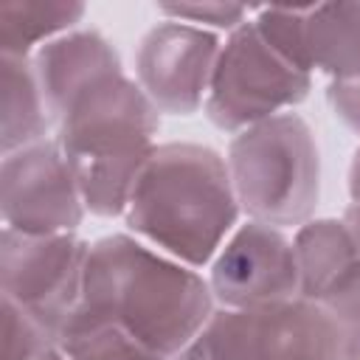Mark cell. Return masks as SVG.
Here are the masks:
<instances>
[{
    "label": "cell",
    "mask_w": 360,
    "mask_h": 360,
    "mask_svg": "<svg viewBox=\"0 0 360 360\" xmlns=\"http://www.w3.org/2000/svg\"><path fill=\"white\" fill-rule=\"evenodd\" d=\"M217 309L208 278L121 231L90 242L84 284L70 323H110L174 360ZM68 323V326H70Z\"/></svg>",
    "instance_id": "6da1fadb"
},
{
    "label": "cell",
    "mask_w": 360,
    "mask_h": 360,
    "mask_svg": "<svg viewBox=\"0 0 360 360\" xmlns=\"http://www.w3.org/2000/svg\"><path fill=\"white\" fill-rule=\"evenodd\" d=\"M242 222L225 155L191 141L158 143L124 214L127 233L205 270Z\"/></svg>",
    "instance_id": "7a4b0ae2"
},
{
    "label": "cell",
    "mask_w": 360,
    "mask_h": 360,
    "mask_svg": "<svg viewBox=\"0 0 360 360\" xmlns=\"http://www.w3.org/2000/svg\"><path fill=\"white\" fill-rule=\"evenodd\" d=\"M158 129L160 110L127 73L90 87L68 107L53 138L76 174L87 214L124 219L158 146Z\"/></svg>",
    "instance_id": "3957f363"
},
{
    "label": "cell",
    "mask_w": 360,
    "mask_h": 360,
    "mask_svg": "<svg viewBox=\"0 0 360 360\" xmlns=\"http://www.w3.org/2000/svg\"><path fill=\"white\" fill-rule=\"evenodd\" d=\"M225 163L245 219L281 231L312 219L321 191V152L301 112L290 110L231 135Z\"/></svg>",
    "instance_id": "277c9868"
},
{
    "label": "cell",
    "mask_w": 360,
    "mask_h": 360,
    "mask_svg": "<svg viewBox=\"0 0 360 360\" xmlns=\"http://www.w3.org/2000/svg\"><path fill=\"white\" fill-rule=\"evenodd\" d=\"M340 346L338 321L321 304L292 298L250 309L217 307L174 360H340Z\"/></svg>",
    "instance_id": "5b68a950"
},
{
    "label": "cell",
    "mask_w": 360,
    "mask_h": 360,
    "mask_svg": "<svg viewBox=\"0 0 360 360\" xmlns=\"http://www.w3.org/2000/svg\"><path fill=\"white\" fill-rule=\"evenodd\" d=\"M312 76L284 62L248 20L222 39L208 96L205 118L225 135H236L307 101Z\"/></svg>",
    "instance_id": "8992f818"
},
{
    "label": "cell",
    "mask_w": 360,
    "mask_h": 360,
    "mask_svg": "<svg viewBox=\"0 0 360 360\" xmlns=\"http://www.w3.org/2000/svg\"><path fill=\"white\" fill-rule=\"evenodd\" d=\"M87 256L90 242L79 233L28 236L3 228V298L22 307L59 338L79 307Z\"/></svg>",
    "instance_id": "52a82bcc"
},
{
    "label": "cell",
    "mask_w": 360,
    "mask_h": 360,
    "mask_svg": "<svg viewBox=\"0 0 360 360\" xmlns=\"http://www.w3.org/2000/svg\"><path fill=\"white\" fill-rule=\"evenodd\" d=\"M0 211L3 228L17 233H79L87 208L76 174L56 138H45L3 155Z\"/></svg>",
    "instance_id": "ba28073f"
},
{
    "label": "cell",
    "mask_w": 360,
    "mask_h": 360,
    "mask_svg": "<svg viewBox=\"0 0 360 360\" xmlns=\"http://www.w3.org/2000/svg\"><path fill=\"white\" fill-rule=\"evenodd\" d=\"M217 307L250 309L301 298L292 233L242 219L205 267Z\"/></svg>",
    "instance_id": "9c48e42d"
},
{
    "label": "cell",
    "mask_w": 360,
    "mask_h": 360,
    "mask_svg": "<svg viewBox=\"0 0 360 360\" xmlns=\"http://www.w3.org/2000/svg\"><path fill=\"white\" fill-rule=\"evenodd\" d=\"M222 39L214 31L160 17L138 42L135 82L160 112L194 115L205 104Z\"/></svg>",
    "instance_id": "30bf717a"
},
{
    "label": "cell",
    "mask_w": 360,
    "mask_h": 360,
    "mask_svg": "<svg viewBox=\"0 0 360 360\" xmlns=\"http://www.w3.org/2000/svg\"><path fill=\"white\" fill-rule=\"evenodd\" d=\"M45 104L56 121L68 112V107L84 96L90 87L121 76V59L115 45L96 28H73L51 42H45L37 53H31Z\"/></svg>",
    "instance_id": "8fae6325"
},
{
    "label": "cell",
    "mask_w": 360,
    "mask_h": 360,
    "mask_svg": "<svg viewBox=\"0 0 360 360\" xmlns=\"http://www.w3.org/2000/svg\"><path fill=\"white\" fill-rule=\"evenodd\" d=\"M292 248L301 276V298L315 304H321L338 278L360 259V245L343 217H312L292 231Z\"/></svg>",
    "instance_id": "7c38bea8"
},
{
    "label": "cell",
    "mask_w": 360,
    "mask_h": 360,
    "mask_svg": "<svg viewBox=\"0 0 360 360\" xmlns=\"http://www.w3.org/2000/svg\"><path fill=\"white\" fill-rule=\"evenodd\" d=\"M3 76V155L53 138V118L45 104L31 56H0Z\"/></svg>",
    "instance_id": "4fadbf2b"
},
{
    "label": "cell",
    "mask_w": 360,
    "mask_h": 360,
    "mask_svg": "<svg viewBox=\"0 0 360 360\" xmlns=\"http://www.w3.org/2000/svg\"><path fill=\"white\" fill-rule=\"evenodd\" d=\"M309 70L329 82L360 76V3H315L307 14Z\"/></svg>",
    "instance_id": "5bb4252c"
},
{
    "label": "cell",
    "mask_w": 360,
    "mask_h": 360,
    "mask_svg": "<svg viewBox=\"0 0 360 360\" xmlns=\"http://www.w3.org/2000/svg\"><path fill=\"white\" fill-rule=\"evenodd\" d=\"M87 14L76 0H0V51L31 56L45 42L79 28Z\"/></svg>",
    "instance_id": "9a60e30c"
},
{
    "label": "cell",
    "mask_w": 360,
    "mask_h": 360,
    "mask_svg": "<svg viewBox=\"0 0 360 360\" xmlns=\"http://www.w3.org/2000/svg\"><path fill=\"white\" fill-rule=\"evenodd\" d=\"M68 360H169L110 323H70L59 335Z\"/></svg>",
    "instance_id": "2e32d148"
},
{
    "label": "cell",
    "mask_w": 360,
    "mask_h": 360,
    "mask_svg": "<svg viewBox=\"0 0 360 360\" xmlns=\"http://www.w3.org/2000/svg\"><path fill=\"white\" fill-rule=\"evenodd\" d=\"M307 14L309 6H253L250 22L284 62L312 76L307 56Z\"/></svg>",
    "instance_id": "e0dca14e"
},
{
    "label": "cell",
    "mask_w": 360,
    "mask_h": 360,
    "mask_svg": "<svg viewBox=\"0 0 360 360\" xmlns=\"http://www.w3.org/2000/svg\"><path fill=\"white\" fill-rule=\"evenodd\" d=\"M59 338L14 301L3 298V360H42Z\"/></svg>",
    "instance_id": "ac0fdd59"
},
{
    "label": "cell",
    "mask_w": 360,
    "mask_h": 360,
    "mask_svg": "<svg viewBox=\"0 0 360 360\" xmlns=\"http://www.w3.org/2000/svg\"><path fill=\"white\" fill-rule=\"evenodd\" d=\"M155 11H158V17H163V20L188 22V25L214 31V34H219V37H228L231 31H236L239 25H245V22L250 20L253 6L205 0V3H158Z\"/></svg>",
    "instance_id": "d6986e66"
},
{
    "label": "cell",
    "mask_w": 360,
    "mask_h": 360,
    "mask_svg": "<svg viewBox=\"0 0 360 360\" xmlns=\"http://www.w3.org/2000/svg\"><path fill=\"white\" fill-rule=\"evenodd\" d=\"M321 307L338 321L343 332L360 329V259L338 278V284L323 295Z\"/></svg>",
    "instance_id": "ffe728a7"
},
{
    "label": "cell",
    "mask_w": 360,
    "mask_h": 360,
    "mask_svg": "<svg viewBox=\"0 0 360 360\" xmlns=\"http://www.w3.org/2000/svg\"><path fill=\"white\" fill-rule=\"evenodd\" d=\"M326 104L338 124H343L349 132L360 135V76L329 82Z\"/></svg>",
    "instance_id": "44dd1931"
},
{
    "label": "cell",
    "mask_w": 360,
    "mask_h": 360,
    "mask_svg": "<svg viewBox=\"0 0 360 360\" xmlns=\"http://www.w3.org/2000/svg\"><path fill=\"white\" fill-rule=\"evenodd\" d=\"M346 188H349L352 205H360V143H357V149H354V155H352V163H349Z\"/></svg>",
    "instance_id": "7402d4cb"
},
{
    "label": "cell",
    "mask_w": 360,
    "mask_h": 360,
    "mask_svg": "<svg viewBox=\"0 0 360 360\" xmlns=\"http://www.w3.org/2000/svg\"><path fill=\"white\" fill-rule=\"evenodd\" d=\"M340 360H360V329H349V332H343Z\"/></svg>",
    "instance_id": "603a6c76"
},
{
    "label": "cell",
    "mask_w": 360,
    "mask_h": 360,
    "mask_svg": "<svg viewBox=\"0 0 360 360\" xmlns=\"http://www.w3.org/2000/svg\"><path fill=\"white\" fill-rule=\"evenodd\" d=\"M343 222L349 225V231H352V236H354V242L360 245V205H346V211H343Z\"/></svg>",
    "instance_id": "cb8c5ba5"
},
{
    "label": "cell",
    "mask_w": 360,
    "mask_h": 360,
    "mask_svg": "<svg viewBox=\"0 0 360 360\" xmlns=\"http://www.w3.org/2000/svg\"><path fill=\"white\" fill-rule=\"evenodd\" d=\"M42 360H68V357H65V352H62V349L56 346V349H51V352H48V354L42 357Z\"/></svg>",
    "instance_id": "d4e9b609"
}]
</instances>
